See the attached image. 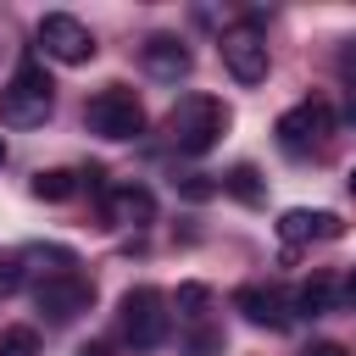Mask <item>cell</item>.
<instances>
[{
  "label": "cell",
  "mask_w": 356,
  "mask_h": 356,
  "mask_svg": "<svg viewBox=\"0 0 356 356\" xmlns=\"http://www.w3.org/2000/svg\"><path fill=\"white\" fill-rule=\"evenodd\" d=\"M222 189H228L234 200H245V206H261V172H256L250 161H239V167L222 178Z\"/></svg>",
  "instance_id": "obj_16"
},
{
  "label": "cell",
  "mask_w": 356,
  "mask_h": 356,
  "mask_svg": "<svg viewBox=\"0 0 356 356\" xmlns=\"http://www.w3.org/2000/svg\"><path fill=\"white\" fill-rule=\"evenodd\" d=\"M0 356H39V334L33 328H0Z\"/></svg>",
  "instance_id": "obj_18"
},
{
  "label": "cell",
  "mask_w": 356,
  "mask_h": 356,
  "mask_svg": "<svg viewBox=\"0 0 356 356\" xmlns=\"http://www.w3.org/2000/svg\"><path fill=\"white\" fill-rule=\"evenodd\" d=\"M345 184H350V195H356V167H350V178H345Z\"/></svg>",
  "instance_id": "obj_26"
},
{
  "label": "cell",
  "mask_w": 356,
  "mask_h": 356,
  "mask_svg": "<svg viewBox=\"0 0 356 356\" xmlns=\"http://www.w3.org/2000/svg\"><path fill=\"white\" fill-rule=\"evenodd\" d=\"M78 356H111L106 345H78Z\"/></svg>",
  "instance_id": "obj_25"
},
{
  "label": "cell",
  "mask_w": 356,
  "mask_h": 356,
  "mask_svg": "<svg viewBox=\"0 0 356 356\" xmlns=\"http://www.w3.org/2000/svg\"><path fill=\"white\" fill-rule=\"evenodd\" d=\"M139 61H145V72L161 78V83H178V78H189V67H195V56H189V44H184L178 33H150V39L139 44Z\"/></svg>",
  "instance_id": "obj_10"
},
{
  "label": "cell",
  "mask_w": 356,
  "mask_h": 356,
  "mask_svg": "<svg viewBox=\"0 0 356 356\" xmlns=\"http://www.w3.org/2000/svg\"><path fill=\"white\" fill-rule=\"evenodd\" d=\"M178 189H184V195H189V200H211V195H217V189H222V184H211V178H206V172H189V178H184V184H178Z\"/></svg>",
  "instance_id": "obj_20"
},
{
  "label": "cell",
  "mask_w": 356,
  "mask_h": 356,
  "mask_svg": "<svg viewBox=\"0 0 356 356\" xmlns=\"http://www.w3.org/2000/svg\"><path fill=\"white\" fill-rule=\"evenodd\" d=\"M222 134H228V106L217 95H184L167 111V145L184 156H206Z\"/></svg>",
  "instance_id": "obj_1"
},
{
  "label": "cell",
  "mask_w": 356,
  "mask_h": 356,
  "mask_svg": "<svg viewBox=\"0 0 356 356\" xmlns=\"http://www.w3.org/2000/svg\"><path fill=\"white\" fill-rule=\"evenodd\" d=\"M50 106H56V83L39 61H22L11 72V83L0 89V122L6 128H39L50 117Z\"/></svg>",
  "instance_id": "obj_2"
},
{
  "label": "cell",
  "mask_w": 356,
  "mask_h": 356,
  "mask_svg": "<svg viewBox=\"0 0 356 356\" xmlns=\"http://www.w3.org/2000/svg\"><path fill=\"white\" fill-rule=\"evenodd\" d=\"M89 300H95V284L83 273H61V278L33 284V306H39L44 323H72L78 312H89Z\"/></svg>",
  "instance_id": "obj_7"
},
{
  "label": "cell",
  "mask_w": 356,
  "mask_h": 356,
  "mask_svg": "<svg viewBox=\"0 0 356 356\" xmlns=\"http://www.w3.org/2000/svg\"><path fill=\"white\" fill-rule=\"evenodd\" d=\"M345 234V222L334 217V211H284L278 217V239L284 245H306V239H339Z\"/></svg>",
  "instance_id": "obj_12"
},
{
  "label": "cell",
  "mask_w": 356,
  "mask_h": 356,
  "mask_svg": "<svg viewBox=\"0 0 356 356\" xmlns=\"http://www.w3.org/2000/svg\"><path fill=\"white\" fill-rule=\"evenodd\" d=\"M172 306H178L189 323H200L206 306H211V289H206V284H178V300H172Z\"/></svg>",
  "instance_id": "obj_17"
},
{
  "label": "cell",
  "mask_w": 356,
  "mask_h": 356,
  "mask_svg": "<svg viewBox=\"0 0 356 356\" xmlns=\"http://www.w3.org/2000/svg\"><path fill=\"white\" fill-rule=\"evenodd\" d=\"M278 145L289 150V156H306V150H317L328 134H334V111H328V100H300V106H289L284 117H278Z\"/></svg>",
  "instance_id": "obj_5"
},
{
  "label": "cell",
  "mask_w": 356,
  "mask_h": 356,
  "mask_svg": "<svg viewBox=\"0 0 356 356\" xmlns=\"http://www.w3.org/2000/svg\"><path fill=\"white\" fill-rule=\"evenodd\" d=\"M334 295H339V284H334V273L328 267H317L300 289H295V312H306V317H323L328 306H334Z\"/></svg>",
  "instance_id": "obj_13"
},
{
  "label": "cell",
  "mask_w": 356,
  "mask_h": 356,
  "mask_svg": "<svg viewBox=\"0 0 356 356\" xmlns=\"http://www.w3.org/2000/svg\"><path fill=\"white\" fill-rule=\"evenodd\" d=\"M339 295H345V300L356 306V267H350V278H345V289H339Z\"/></svg>",
  "instance_id": "obj_24"
},
{
  "label": "cell",
  "mask_w": 356,
  "mask_h": 356,
  "mask_svg": "<svg viewBox=\"0 0 356 356\" xmlns=\"http://www.w3.org/2000/svg\"><path fill=\"white\" fill-rule=\"evenodd\" d=\"M222 67L239 78V83H261L267 78V33L256 28V22H234V28H222Z\"/></svg>",
  "instance_id": "obj_6"
},
{
  "label": "cell",
  "mask_w": 356,
  "mask_h": 356,
  "mask_svg": "<svg viewBox=\"0 0 356 356\" xmlns=\"http://www.w3.org/2000/svg\"><path fill=\"white\" fill-rule=\"evenodd\" d=\"M33 200H72L78 195V172L72 167H44V172H33Z\"/></svg>",
  "instance_id": "obj_15"
},
{
  "label": "cell",
  "mask_w": 356,
  "mask_h": 356,
  "mask_svg": "<svg viewBox=\"0 0 356 356\" xmlns=\"http://www.w3.org/2000/svg\"><path fill=\"white\" fill-rule=\"evenodd\" d=\"M345 117H350V122H356V95H350V111H345Z\"/></svg>",
  "instance_id": "obj_27"
},
{
  "label": "cell",
  "mask_w": 356,
  "mask_h": 356,
  "mask_svg": "<svg viewBox=\"0 0 356 356\" xmlns=\"http://www.w3.org/2000/svg\"><path fill=\"white\" fill-rule=\"evenodd\" d=\"M22 278H28V267H22V256H0V295H11V289H22Z\"/></svg>",
  "instance_id": "obj_19"
},
{
  "label": "cell",
  "mask_w": 356,
  "mask_h": 356,
  "mask_svg": "<svg viewBox=\"0 0 356 356\" xmlns=\"http://www.w3.org/2000/svg\"><path fill=\"white\" fill-rule=\"evenodd\" d=\"M217 350H222V334H217V328H195L189 356H217Z\"/></svg>",
  "instance_id": "obj_21"
},
{
  "label": "cell",
  "mask_w": 356,
  "mask_h": 356,
  "mask_svg": "<svg viewBox=\"0 0 356 356\" xmlns=\"http://www.w3.org/2000/svg\"><path fill=\"white\" fill-rule=\"evenodd\" d=\"M39 44H44V56H56L67 67H83L95 56V33L78 17H67V11H44L39 17Z\"/></svg>",
  "instance_id": "obj_8"
},
{
  "label": "cell",
  "mask_w": 356,
  "mask_h": 356,
  "mask_svg": "<svg viewBox=\"0 0 356 356\" xmlns=\"http://www.w3.org/2000/svg\"><path fill=\"white\" fill-rule=\"evenodd\" d=\"M22 267H33L44 278H61V273H78V256L67 245H28L22 250Z\"/></svg>",
  "instance_id": "obj_14"
},
{
  "label": "cell",
  "mask_w": 356,
  "mask_h": 356,
  "mask_svg": "<svg viewBox=\"0 0 356 356\" xmlns=\"http://www.w3.org/2000/svg\"><path fill=\"white\" fill-rule=\"evenodd\" d=\"M83 122H89V134H100V139H139V134H145V106H139V95H134L128 83H106L100 95H89Z\"/></svg>",
  "instance_id": "obj_4"
},
{
  "label": "cell",
  "mask_w": 356,
  "mask_h": 356,
  "mask_svg": "<svg viewBox=\"0 0 356 356\" xmlns=\"http://www.w3.org/2000/svg\"><path fill=\"white\" fill-rule=\"evenodd\" d=\"M0 161H6V139H0Z\"/></svg>",
  "instance_id": "obj_28"
},
{
  "label": "cell",
  "mask_w": 356,
  "mask_h": 356,
  "mask_svg": "<svg viewBox=\"0 0 356 356\" xmlns=\"http://www.w3.org/2000/svg\"><path fill=\"white\" fill-rule=\"evenodd\" d=\"M289 295L284 289H273V284H239L234 289V312L245 317V323H256V328H289Z\"/></svg>",
  "instance_id": "obj_9"
},
{
  "label": "cell",
  "mask_w": 356,
  "mask_h": 356,
  "mask_svg": "<svg viewBox=\"0 0 356 356\" xmlns=\"http://www.w3.org/2000/svg\"><path fill=\"white\" fill-rule=\"evenodd\" d=\"M306 356H350V350L334 345V339H317V345H306Z\"/></svg>",
  "instance_id": "obj_23"
},
{
  "label": "cell",
  "mask_w": 356,
  "mask_h": 356,
  "mask_svg": "<svg viewBox=\"0 0 356 356\" xmlns=\"http://www.w3.org/2000/svg\"><path fill=\"white\" fill-rule=\"evenodd\" d=\"M106 217L117 228H145L156 217V195L145 184H122V189H106Z\"/></svg>",
  "instance_id": "obj_11"
},
{
  "label": "cell",
  "mask_w": 356,
  "mask_h": 356,
  "mask_svg": "<svg viewBox=\"0 0 356 356\" xmlns=\"http://www.w3.org/2000/svg\"><path fill=\"white\" fill-rule=\"evenodd\" d=\"M117 323H122V339L134 350H156L167 334H172V312H167V295L150 289V284H134L117 306Z\"/></svg>",
  "instance_id": "obj_3"
},
{
  "label": "cell",
  "mask_w": 356,
  "mask_h": 356,
  "mask_svg": "<svg viewBox=\"0 0 356 356\" xmlns=\"http://www.w3.org/2000/svg\"><path fill=\"white\" fill-rule=\"evenodd\" d=\"M339 72H345V78H356V39H345V44H339Z\"/></svg>",
  "instance_id": "obj_22"
}]
</instances>
